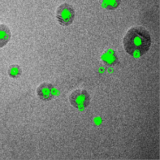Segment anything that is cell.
Wrapping results in <instances>:
<instances>
[{"label": "cell", "instance_id": "cell-6", "mask_svg": "<svg viewBox=\"0 0 160 160\" xmlns=\"http://www.w3.org/2000/svg\"><path fill=\"white\" fill-rule=\"evenodd\" d=\"M102 60L106 65L108 66H113L118 63V58L116 53L113 50H109L102 55Z\"/></svg>", "mask_w": 160, "mask_h": 160}, {"label": "cell", "instance_id": "cell-5", "mask_svg": "<svg viewBox=\"0 0 160 160\" xmlns=\"http://www.w3.org/2000/svg\"><path fill=\"white\" fill-rule=\"evenodd\" d=\"M11 38L9 28L5 24L0 23V48L4 47L9 42Z\"/></svg>", "mask_w": 160, "mask_h": 160}, {"label": "cell", "instance_id": "cell-1", "mask_svg": "<svg viewBox=\"0 0 160 160\" xmlns=\"http://www.w3.org/2000/svg\"><path fill=\"white\" fill-rule=\"evenodd\" d=\"M152 43L150 33L144 27L130 28L123 39V48L129 55L140 57L147 53Z\"/></svg>", "mask_w": 160, "mask_h": 160}, {"label": "cell", "instance_id": "cell-4", "mask_svg": "<svg viewBox=\"0 0 160 160\" xmlns=\"http://www.w3.org/2000/svg\"><path fill=\"white\" fill-rule=\"evenodd\" d=\"M55 90L54 86L51 83L43 82L38 87L36 94L41 100L48 102L54 98Z\"/></svg>", "mask_w": 160, "mask_h": 160}, {"label": "cell", "instance_id": "cell-8", "mask_svg": "<svg viewBox=\"0 0 160 160\" xmlns=\"http://www.w3.org/2000/svg\"><path fill=\"white\" fill-rule=\"evenodd\" d=\"M122 0H102V6L108 10H115L118 8Z\"/></svg>", "mask_w": 160, "mask_h": 160}, {"label": "cell", "instance_id": "cell-7", "mask_svg": "<svg viewBox=\"0 0 160 160\" xmlns=\"http://www.w3.org/2000/svg\"><path fill=\"white\" fill-rule=\"evenodd\" d=\"M8 73L9 76L12 79H18L19 78L22 73V70L20 66L18 64H13L9 66Z\"/></svg>", "mask_w": 160, "mask_h": 160}, {"label": "cell", "instance_id": "cell-2", "mask_svg": "<svg viewBox=\"0 0 160 160\" xmlns=\"http://www.w3.org/2000/svg\"><path fill=\"white\" fill-rule=\"evenodd\" d=\"M56 18L62 26L68 27L71 25L75 18L74 7L66 2L61 4L57 9Z\"/></svg>", "mask_w": 160, "mask_h": 160}, {"label": "cell", "instance_id": "cell-3", "mask_svg": "<svg viewBox=\"0 0 160 160\" xmlns=\"http://www.w3.org/2000/svg\"><path fill=\"white\" fill-rule=\"evenodd\" d=\"M90 96L88 92L84 89H77L72 92L69 98L71 105L74 108L84 109L90 103Z\"/></svg>", "mask_w": 160, "mask_h": 160}]
</instances>
